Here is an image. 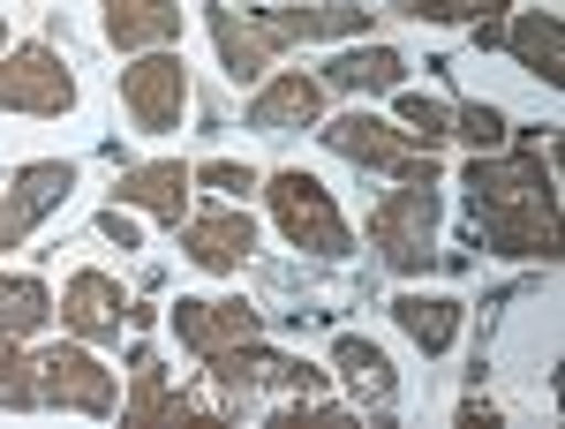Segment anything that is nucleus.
<instances>
[{"instance_id": "f257e3e1", "label": "nucleus", "mask_w": 565, "mask_h": 429, "mask_svg": "<svg viewBox=\"0 0 565 429\" xmlns=\"http://www.w3.org/2000/svg\"><path fill=\"white\" fill-rule=\"evenodd\" d=\"M468 212H476V242L490 257L513 264H551L558 257V181L543 167V151H476L468 159Z\"/></svg>"}, {"instance_id": "f03ea898", "label": "nucleus", "mask_w": 565, "mask_h": 429, "mask_svg": "<svg viewBox=\"0 0 565 429\" xmlns=\"http://www.w3.org/2000/svg\"><path fill=\"white\" fill-rule=\"evenodd\" d=\"M370 15L377 8H354V0H317V8H212V39H218V61H226L234 84H264L287 45L370 39Z\"/></svg>"}, {"instance_id": "7ed1b4c3", "label": "nucleus", "mask_w": 565, "mask_h": 429, "mask_svg": "<svg viewBox=\"0 0 565 429\" xmlns=\"http://www.w3.org/2000/svg\"><path fill=\"white\" fill-rule=\"evenodd\" d=\"M264 204H271V218H279V234L295 242V249H309V257H348L354 234L348 218H340V204H332V189L317 181V173L302 167H279L271 181H264Z\"/></svg>"}, {"instance_id": "20e7f679", "label": "nucleus", "mask_w": 565, "mask_h": 429, "mask_svg": "<svg viewBox=\"0 0 565 429\" xmlns=\"http://www.w3.org/2000/svg\"><path fill=\"white\" fill-rule=\"evenodd\" d=\"M437 189L423 181H399L377 196V212H370V242H377V257L399 271V279H415V271H430L437 264Z\"/></svg>"}, {"instance_id": "39448f33", "label": "nucleus", "mask_w": 565, "mask_h": 429, "mask_svg": "<svg viewBox=\"0 0 565 429\" xmlns=\"http://www.w3.org/2000/svg\"><path fill=\"white\" fill-rule=\"evenodd\" d=\"M324 143H332L340 159H354V167H377V173H392V181L437 189V159L399 129V121H385V114H362V106H354V114H332V121H324Z\"/></svg>"}, {"instance_id": "423d86ee", "label": "nucleus", "mask_w": 565, "mask_h": 429, "mask_svg": "<svg viewBox=\"0 0 565 429\" xmlns=\"http://www.w3.org/2000/svg\"><path fill=\"white\" fill-rule=\"evenodd\" d=\"M212 377H218V399H226V415H242L257 392H287V399H309V392L324 385V369H309L302 354H279V346L264 340H242L212 354Z\"/></svg>"}, {"instance_id": "0eeeda50", "label": "nucleus", "mask_w": 565, "mask_h": 429, "mask_svg": "<svg viewBox=\"0 0 565 429\" xmlns=\"http://www.w3.org/2000/svg\"><path fill=\"white\" fill-rule=\"evenodd\" d=\"M121 106H129V121L143 136L181 129V114H189V68H181L174 45H159V53H129V68H121Z\"/></svg>"}, {"instance_id": "6e6552de", "label": "nucleus", "mask_w": 565, "mask_h": 429, "mask_svg": "<svg viewBox=\"0 0 565 429\" xmlns=\"http://www.w3.org/2000/svg\"><path fill=\"white\" fill-rule=\"evenodd\" d=\"M68 106H76V76L45 39L0 53V114H53L61 121Z\"/></svg>"}, {"instance_id": "1a4fd4ad", "label": "nucleus", "mask_w": 565, "mask_h": 429, "mask_svg": "<svg viewBox=\"0 0 565 429\" xmlns=\"http://www.w3.org/2000/svg\"><path fill=\"white\" fill-rule=\"evenodd\" d=\"M31 362H39V407H61V415H114L121 407L114 369L84 346H45Z\"/></svg>"}, {"instance_id": "9d476101", "label": "nucleus", "mask_w": 565, "mask_h": 429, "mask_svg": "<svg viewBox=\"0 0 565 429\" xmlns=\"http://www.w3.org/2000/svg\"><path fill=\"white\" fill-rule=\"evenodd\" d=\"M68 189H76V167H68V159H31V167H15V181L0 189V249L31 242L45 226V212L68 204Z\"/></svg>"}, {"instance_id": "9b49d317", "label": "nucleus", "mask_w": 565, "mask_h": 429, "mask_svg": "<svg viewBox=\"0 0 565 429\" xmlns=\"http://www.w3.org/2000/svg\"><path fill=\"white\" fill-rule=\"evenodd\" d=\"M174 340L212 362V354H226V346H242V340H264V317L242 294H181L174 301Z\"/></svg>"}, {"instance_id": "f8f14e48", "label": "nucleus", "mask_w": 565, "mask_h": 429, "mask_svg": "<svg viewBox=\"0 0 565 429\" xmlns=\"http://www.w3.org/2000/svg\"><path fill=\"white\" fill-rule=\"evenodd\" d=\"M174 234H181V257L196 264V271H242V264H249V249H257V218L242 212V204L189 212Z\"/></svg>"}, {"instance_id": "ddd939ff", "label": "nucleus", "mask_w": 565, "mask_h": 429, "mask_svg": "<svg viewBox=\"0 0 565 429\" xmlns=\"http://www.w3.org/2000/svg\"><path fill=\"white\" fill-rule=\"evenodd\" d=\"M53 309H61V324H68L76 340H121V324L136 317L114 271H68V287H61Z\"/></svg>"}, {"instance_id": "4468645a", "label": "nucleus", "mask_w": 565, "mask_h": 429, "mask_svg": "<svg viewBox=\"0 0 565 429\" xmlns=\"http://www.w3.org/2000/svg\"><path fill=\"white\" fill-rule=\"evenodd\" d=\"M324 121V84L302 76V68H287V76H264L257 98H249V129L264 136H287V129H317Z\"/></svg>"}, {"instance_id": "2eb2a0df", "label": "nucleus", "mask_w": 565, "mask_h": 429, "mask_svg": "<svg viewBox=\"0 0 565 429\" xmlns=\"http://www.w3.org/2000/svg\"><path fill=\"white\" fill-rule=\"evenodd\" d=\"M106 15V45L114 53H159L181 39V0H98Z\"/></svg>"}, {"instance_id": "dca6fc26", "label": "nucleus", "mask_w": 565, "mask_h": 429, "mask_svg": "<svg viewBox=\"0 0 565 429\" xmlns=\"http://www.w3.org/2000/svg\"><path fill=\"white\" fill-rule=\"evenodd\" d=\"M189 189H196V173L181 167V159H151V167L121 173V204L151 212L159 226H181V218H189Z\"/></svg>"}, {"instance_id": "f3484780", "label": "nucleus", "mask_w": 565, "mask_h": 429, "mask_svg": "<svg viewBox=\"0 0 565 429\" xmlns=\"http://www.w3.org/2000/svg\"><path fill=\"white\" fill-rule=\"evenodd\" d=\"M332 369H340V385L354 392V407H392V392H399L385 346L362 340V332H340V340H332Z\"/></svg>"}, {"instance_id": "a211bd4d", "label": "nucleus", "mask_w": 565, "mask_h": 429, "mask_svg": "<svg viewBox=\"0 0 565 429\" xmlns=\"http://www.w3.org/2000/svg\"><path fill=\"white\" fill-rule=\"evenodd\" d=\"M505 45H513V61H521L527 76H543L551 90L565 84V23H558V15H543V8H527V15H513V31H505Z\"/></svg>"}, {"instance_id": "6ab92c4d", "label": "nucleus", "mask_w": 565, "mask_h": 429, "mask_svg": "<svg viewBox=\"0 0 565 429\" xmlns=\"http://www.w3.org/2000/svg\"><path fill=\"white\" fill-rule=\"evenodd\" d=\"M121 422H129V429L196 422V407H189V399H181V392L159 377V362H151V354H136V385H129V399H121Z\"/></svg>"}, {"instance_id": "aec40b11", "label": "nucleus", "mask_w": 565, "mask_h": 429, "mask_svg": "<svg viewBox=\"0 0 565 429\" xmlns=\"http://www.w3.org/2000/svg\"><path fill=\"white\" fill-rule=\"evenodd\" d=\"M324 90H399L407 84V61L392 53V45H354V53H332L324 61Z\"/></svg>"}, {"instance_id": "412c9836", "label": "nucleus", "mask_w": 565, "mask_h": 429, "mask_svg": "<svg viewBox=\"0 0 565 429\" xmlns=\"http://www.w3.org/2000/svg\"><path fill=\"white\" fill-rule=\"evenodd\" d=\"M392 324L423 346V354H445V346L460 340V301L452 294H399L392 301Z\"/></svg>"}, {"instance_id": "4be33fe9", "label": "nucleus", "mask_w": 565, "mask_h": 429, "mask_svg": "<svg viewBox=\"0 0 565 429\" xmlns=\"http://www.w3.org/2000/svg\"><path fill=\"white\" fill-rule=\"evenodd\" d=\"M53 324V294H45V279L31 271H8L0 279V340H31Z\"/></svg>"}, {"instance_id": "5701e85b", "label": "nucleus", "mask_w": 565, "mask_h": 429, "mask_svg": "<svg viewBox=\"0 0 565 429\" xmlns=\"http://www.w3.org/2000/svg\"><path fill=\"white\" fill-rule=\"evenodd\" d=\"M0 407H8V415H31V407H39V362L15 340H0Z\"/></svg>"}, {"instance_id": "b1692460", "label": "nucleus", "mask_w": 565, "mask_h": 429, "mask_svg": "<svg viewBox=\"0 0 565 429\" xmlns=\"http://www.w3.org/2000/svg\"><path fill=\"white\" fill-rule=\"evenodd\" d=\"M399 129H407L415 143H423V151H430V143H445V136H452V106H445V98H423V90L399 84Z\"/></svg>"}, {"instance_id": "393cba45", "label": "nucleus", "mask_w": 565, "mask_h": 429, "mask_svg": "<svg viewBox=\"0 0 565 429\" xmlns=\"http://www.w3.org/2000/svg\"><path fill=\"white\" fill-rule=\"evenodd\" d=\"M399 15H415V23H490L505 0H392Z\"/></svg>"}, {"instance_id": "a878e982", "label": "nucleus", "mask_w": 565, "mask_h": 429, "mask_svg": "<svg viewBox=\"0 0 565 429\" xmlns=\"http://www.w3.org/2000/svg\"><path fill=\"white\" fill-rule=\"evenodd\" d=\"M505 129H513V121H505L498 106H452V136H460V143H476V151H498Z\"/></svg>"}, {"instance_id": "bb28decb", "label": "nucleus", "mask_w": 565, "mask_h": 429, "mask_svg": "<svg viewBox=\"0 0 565 429\" xmlns=\"http://www.w3.org/2000/svg\"><path fill=\"white\" fill-rule=\"evenodd\" d=\"M196 181H204V189H218V196H234V204H242V196L257 189V173L234 167V159H204V167H196Z\"/></svg>"}, {"instance_id": "cd10ccee", "label": "nucleus", "mask_w": 565, "mask_h": 429, "mask_svg": "<svg viewBox=\"0 0 565 429\" xmlns=\"http://www.w3.org/2000/svg\"><path fill=\"white\" fill-rule=\"evenodd\" d=\"M98 226H106V242H121V249H136V218L121 212V204H114V212L98 218Z\"/></svg>"}, {"instance_id": "c85d7f7f", "label": "nucleus", "mask_w": 565, "mask_h": 429, "mask_svg": "<svg viewBox=\"0 0 565 429\" xmlns=\"http://www.w3.org/2000/svg\"><path fill=\"white\" fill-rule=\"evenodd\" d=\"M0 45H8V15H0Z\"/></svg>"}]
</instances>
